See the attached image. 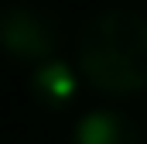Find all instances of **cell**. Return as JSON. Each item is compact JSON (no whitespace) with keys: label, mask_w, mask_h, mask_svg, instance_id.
Wrapping results in <instances>:
<instances>
[{"label":"cell","mask_w":147,"mask_h":144,"mask_svg":"<svg viewBox=\"0 0 147 144\" xmlns=\"http://www.w3.org/2000/svg\"><path fill=\"white\" fill-rule=\"evenodd\" d=\"M82 79L103 96H134L147 89V17L113 7L82 24L75 41Z\"/></svg>","instance_id":"obj_1"},{"label":"cell","mask_w":147,"mask_h":144,"mask_svg":"<svg viewBox=\"0 0 147 144\" xmlns=\"http://www.w3.org/2000/svg\"><path fill=\"white\" fill-rule=\"evenodd\" d=\"M55 48H58V24L45 7L34 3L0 7V52L10 62L38 69L48 58H55Z\"/></svg>","instance_id":"obj_2"},{"label":"cell","mask_w":147,"mask_h":144,"mask_svg":"<svg viewBox=\"0 0 147 144\" xmlns=\"http://www.w3.org/2000/svg\"><path fill=\"white\" fill-rule=\"evenodd\" d=\"M28 86H31V100L45 113H62V110L72 107L75 96H79V75L62 58H48L45 65L31 69Z\"/></svg>","instance_id":"obj_3"},{"label":"cell","mask_w":147,"mask_h":144,"mask_svg":"<svg viewBox=\"0 0 147 144\" xmlns=\"http://www.w3.org/2000/svg\"><path fill=\"white\" fill-rule=\"evenodd\" d=\"M69 144H140V130L120 110H92L79 117Z\"/></svg>","instance_id":"obj_4"}]
</instances>
